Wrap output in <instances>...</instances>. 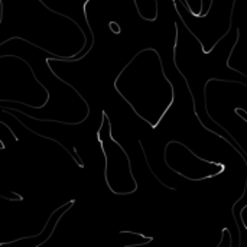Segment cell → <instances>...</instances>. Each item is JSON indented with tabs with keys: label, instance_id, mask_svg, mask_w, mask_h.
<instances>
[{
	"label": "cell",
	"instance_id": "obj_1",
	"mask_svg": "<svg viewBox=\"0 0 247 247\" xmlns=\"http://www.w3.org/2000/svg\"><path fill=\"white\" fill-rule=\"evenodd\" d=\"M3 20V4H1V0H0V23Z\"/></svg>",
	"mask_w": 247,
	"mask_h": 247
}]
</instances>
